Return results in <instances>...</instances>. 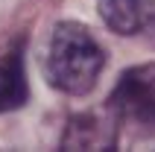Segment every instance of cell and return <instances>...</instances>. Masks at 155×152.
<instances>
[{
	"mask_svg": "<svg viewBox=\"0 0 155 152\" xmlns=\"http://www.w3.org/2000/svg\"><path fill=\"white\" fill-rule=\"evenodd\" d=\"M105 56L94 35L76 21H64L53 29L50 53H47V79L53 88L64 94H88L100 79Z\"/></svg>",
	"mask_w": 155,
	"mask_h": 152,
	"instance_id": "cell-1",
	"label": "cell"
},
{
	"mask_svg": "<svg viewBox=\"0 0 155 152\" xmlns=\"http://www.w3.org/2000/svg\"><path fill=\"white\" fill-rule=\"evenodd\" d=\"M108 108L123 120L155 129V64L126 70L108 97Z\"/></svg>",
	"mask_w": 155,
	"mask_h": 152,
	"instance_id": "cell-2",
	"label": "cell"
},
{
	"mask_svg": "<svg viewBox=\"0 0 155 152\" xmlns=\"http://www.w3.org/2000/svg\"><path fill=\"white\" fill-rule=\"evenodd\" d=\"M26 100H29V85L24 68V41H18L0 56V114L24 108Z\"/></svg>",
	"mask_w": 155,
	"mask_h": 152,
	"instance_id": "cell-3",
	"label": "cell"
},
{
	"mask_svg": "<svg viewBox=\"0 0 155 152\" xmlns=\"http://www.w3.org/2000/svg\"><path fill=\"white\" fill-rule=\"evenodd\" d=\"M100 18L117 35H138L155 15L152 0H97Z\"/></svg>",
	"mask_w": 155,
	"mask_h": 152,
	"instance_id": "cell-4",
	"label": "cell"
},
{
	"mask_svg": "<svg viewBox=\"0 0 155 152\" xmlns=\"http://www.w3.org/2000/svg\"><path fill=\"white\" fill-rule=\"evenodd\" d=\"M61 146L64 149H108V146H114L111 120L100 117V114H76L68 123Z\"/></svg>",
	"mask_w": 155,
	"mask_h": 152,
	"instance_id": "cell-5",
	"label": "cell"
}]
</instances>
